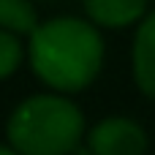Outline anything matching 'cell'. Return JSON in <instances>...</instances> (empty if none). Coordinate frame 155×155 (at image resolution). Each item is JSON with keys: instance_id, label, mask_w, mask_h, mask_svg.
Segmentation results:
<instances>
[{"instance_id": "1", "label": "cell", "mask_w": 155, "mask_h": 155, "mask_svg": "<svg viewBox=\"0 0 155 155\" xmlns=\"http://www.w3.org/2000/svg\"><path fill=\"white\" fill-rule=\"evenodd\" d=\"M104 35L90 19L54 16L41 22L27 41L33 74L54 93H82L104 68Z\"/></svg>"}, {"instance_id": "2", "label": "cell", "mask_w": 155, "mask_h": 155, "mask_svg": "<svg viewBox=\"0 0 155 155\" xmlns=\"http://www.w3.org/2000/svg\"><path fill=\"white\" fill-rule=\"evenodd\" d=\"M84 136V114L65 93L25 98L5 123L8 144L22 155H74Z\"/></svg>"}, {"instance_id": "3", "label": "cell", "mask_w": 155, "mask_h": 155, "mask_svg": "<svg viewBox=\"0 0 155 155\" xmlns=\"http://www.w3.org/2000/svg\"><path fill=\"white\" fill-rule=\"evenodd\" d=\"M147 147V131L131 117H104L87 131L90 155H144Z\"/></svg>"}, {"instance_id": "4", "label": "cell", "mask_w": 155, "mask_h": 155, "mask_svg": "<svg viewBox=\"0 0 155 155\" xmlns=\"http://www.w3.org/2000/svg\"><path fill=\"white\" fill-rule=\"evenodd\" d=\"M131 71L139 93L155 101V11H150L134 33L131 49Z\"/></svg>"}, {"instance_id": "5", "label": "cell", "mask_w": 155, "mask_h": 155, "mask_svg": "<svg viewBox=\"0 0 155 155\" xmlns=\"http://www.w3.org/2000/svg\"><path fill=\"white\" fill-rule=\"evenodd\" d=\"M84 14L101 30H123L139 25L150 11L147 0H84Z\"/></svg>"}, {"instance_id": "6", "label": "cell", "mask_w": 155, "mask_h": 155, "mask_svg": "<svg viewBox=\"0 0 155 155\" xmlns=\"http://www.w3.org/2000/svg\"><path fill=\"white\" fill-rule=\"evenodd\" d=\"M38 11L33 0H0V27L16 35H30L38 27Z\"/></svg>"}, {"instance_id": "7", "label": "cell", "mask_w": 155, "mask_h": 155, "mask_svg": "<svg viewBox=\"0 0 155 155\" xmlns=\"http://www.w3.org/2000/svg\"><path fill=\"white\" fill-rule=\"evenodd\" d=\"M25 60V46L16 33H8L0 27V82L16 74V68Z\"/></svg>"}, {"instance_id": "8", "label": "cell", "mask_w": 155, "mask_h": 155, "mask_svg": "<svg viewBox=\"0 0 155 155\" xmlns=\"http://www.w3.org/2000/svg\"><path fill=\"white\" fill-rule=\"evenodd\" d=\"M0 155H22L19 150H14L11 144H0Z\"/></svg>"}]
</instances>
